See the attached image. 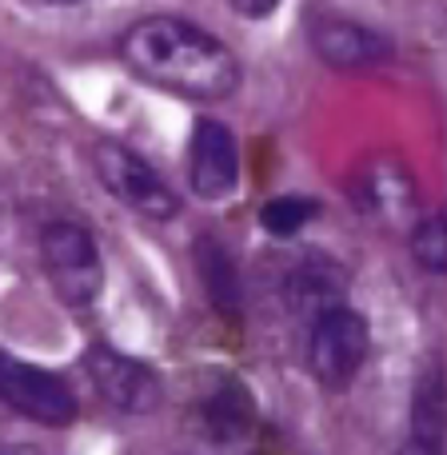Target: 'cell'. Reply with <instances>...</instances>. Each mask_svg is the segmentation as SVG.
<instances>
[{
    "label": "cell",
    "instance_id": "obj_1",
    "mask_svg": "<svg viewBox=\"0 0 447 455\" xmlns=\"http://www.w3.org/2000/svg\"><path fill=\"white\" fill-rule=\"evenodd\" d=\"M120 56L140 80L184 100L216 104L240 88V60L220 36L184 16H144L120 40Z\"/></svg>",
    "mask_w": 447,
    "mask_h": 455
},
{
    "label": "cell",
    "instance_id": "obj_2",
    "mask_svg": "<svg viewBox=\"0 0 447 455\" xmlns=\"http://www.w3.org/2000/svg\"><path fill=\"white\" fill-rule=\"evenodd\" d=\"M40 259L52 291L68 307H92L104 291V259L96 235L76 220H52L40 232Z\"/></svg>",
    "mask_w": 447,
    "mask_h": 455
},
{
    "label": "cell",
    "instance_id": "obj_3",
    "mask_svg": "<svg viewBox=\"0 0 447 455\" xmlns=\"http://www.w3.org/2000/svg\"><path fill=\"white\" fill-rule=\"evenodd\" d=\"M371 347L368 320L360 312H352L347 304L328 307L312 320V336H307V368L323 387L339 392L360 376L363 360Z\"/></svg>",
    "mask_w": 447,
    "mask_h": 455
},
{
    "label": "cell",
    "instance_id": "obj_4",
    "mask_svg": "<svg viewBox=\"0 0 447 455\" xmlns=\"http://www.w3.org/2000/svg\"><path fill=\"white\" fill-rule=\"evenodd\" d=\"M96 176L104 192L128 212L148 216V220H172L180 212V196L164 184V176L128 144H100L96 148Z\"/></svg>",
    "mask_w": 447,
    "mask_h": 455
},
{
    "label": "cell",
    "instance_id": "obj_5",
    "mask_svg": "<svg viewBox=\"0 0 447 455\" xmlns=\"http://www.w3.org/2000/svg\"><path fill=\"white\" fill-rule=\"evenodd\" d=\"M0 403L40 427H68L76 419V392L60 376L0 352Z\"/></svg>",
    "mask_w": 447,
    "mask_h": 455
},
{
    "label": "cell",
    "instance_id": "obj_6",
    "mask_svg": "<svg viewBox=\"0 0 447 455\" xmlns=\"http://www.w3.org/2000/svg\"><path fill=\"white\" fill-rule=\"evenodd\" d=\"M84 368H88V376H92L96 392L116 411H124V416H148V411H156L160 400H164V387H160L156 371L108 344L88 347Z\"/></svg>",
    "mask_w": 447,
    "mask_h": 455
},
{
    "label": "cell",
    "instance_id": "obj_7",
    "mask_svg": "<svg viewBox=\"0 0 447 455\" xmlns=\"http://www.w3.org/2000/svg\"><path fill=\"white\" fill-rule=\"evenodd\" d=\"M188 184L200 200H224L240 184V148L232 128L220 120H200L188 144Z\"/></svg>",
    "mask_w": 447,
    "mask_h": 455
},
{
    "label": "cell",
    "instance_id": "obj_8",
    "mask_svg": "<svg viewBox=\"0 0 447 455\" xmlns=\"http://www.w3.org/2000/svg\"><path fill=\"white\" fill-rule=\"evenodd\" d=\"M312 44L315 56L336 68H368V64L387 60L392 52V44L360 20H320L312 28Z\"/></svg>",
    "mask_w": 447,
    "mask_h": 455
},
{
    "label": "cell",
    "instance_id": "obj_9",
    "mask_svg": "<svg viewBox=\"0 0 447 455\" xmlns=\"http://www.w3.org/2000/svg\"><path fill=\"white\" fill-rule=\"evenodd\" d=\"M288 304L296 315L315 320L328 307L347 304V272L328 256H312L291 272L288 280Z\"/></svg>",
    "mask_w": 447,
    "mask_h": 455
},
{
    "label": "cell",
    "instance_id": "obj_10",
    "mask_svg": "<svg viewBox=\"0 0 447 455\" xmlns=\"http://www.w3.org/2000/svg\"><path fill=\"white\" fill-rule=\"evenodd\" d=\"M204 424L212 432V440H240L248 435V427L256 424V408H251V392L240 379H216L204 392Z\"/></svg>",
    "mask_w": 447,
    "mask_h": 455
},
{
    "label": "cell",
    "instance_id": "obj_11",
    "mask_svg": "<svg viewBox=\"0 0 447 455\" xmlns=\"http://www.w3.org/2000/svg\"><path fill=\"white\" fill-rule=\"evenodd\" d=\"M196 267H200V280H204V291L216 304V312H235L240 307V275H235V264L220 240H200Z\"/></svg>",
    "mask_w": 447,
    "mask_h": 455
},
{
    "label": "cell",
    "instance_id": "obj_12",
    "mask_svg": "<svg viewBox=\"0 0 447 455\" xmlns=\"http://www.w3.org/2000/svg\"><path fill=\"white\" fill-rule=\"evenodd\" d=\"M411 440L419 451H440L443 448V384L440 379H424L416 392V408H411Z\"/></svg>",
    "mask_w": 447,
    "mask_h": 455
},
{
    "label": "cell",
    "instance_id": "obj_13",
    "mask_svg": "<svg viewBox=\"0 0 447 455\" xmlns=\"http://www.w3.org/2000/svg\"><path fill=\"white\" fill-rule=\"evenodd\" d=\"M315 216H320V204H315V200H307V196H275V200H267V204H264L259 224H264L272 235H280V240H283V235L304 232Z\"/></svg>",
    "mask_w": 447,
    "mask_h": 455
},
{
    "label": "cell",
    "instance_id": "obj_14",
    "mask_svg": "<svg viewBox=\"0 0 447 455\" xmlns=\"http://www.w3.org/2000/svg\"><path fill=\"white\" fill-rule=\"evenodd\" d=\"M411 256L427 267V272H447V220L443 216H427L411 232Z\"/></svg>",
    "mask_w": 447,
    "mask_h": 455
},
{
    "label": "cell",
    "instance_id": "obj_15",
    "mask_svg": "<svg viewBox=\"0 0 447 455\" xmlns=\"http://www.w3.org/2000/svg\"><path fill=\"white\" fill-rule=\"evenodd\" d=\"M227 4H232L240 16H251V20H259V16L275 12V8H280V0H227Z\"/></svg>",
    "mask_w": 447,
    "mask_h": 455
},
{
    "label": "cell",
    "instance_id": "obj_16",
    "mask_svg": "<svg viewBox=\"0 0 447 455\" xmlns=\"http://www.w3.org/2000/svg\"><path fill=\"white\" fill-rule=\"evenodd\" d=\"M32 4H76V0H32Z\"/></svg>",
    "mask_w": 447,
    "mask_h": 455
}]
</instances>
